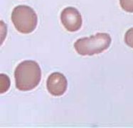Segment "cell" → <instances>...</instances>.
<instances>
[{
  "instance_id": "52a82bcc",
  "label": "cell",
  "mask_w": 133,
  "mask_h": 128,
  "mask_svg": "<svg viewBox=\"0 0 133 128\" xmlns=\"http://www.w3.org/2000/svg\"><path fill=\"white\" fill-rule=\"evenodd\" d=\"M125 42L128 46L133 48V27L129 29L125 33Z\"/></svg>"
},
{
  "instance_id": "8992f818",
  "label": "cell",
  "mask_w": 133,
  "mask_h": 128,
  "mask_svg": "<svg viewBox=\"0 0 133 128\" xmlns=\"http://www.w3.org/2000/svg\"><path fill=\"white\" fill-rule=\"evenodd\" d=\"M119 4L123 10L133 13V0H119Z\"/></svg>"
},
{
  "instance_id": "3957f363",
  "label": "cell",
  "mask_w": 133,
  "mask_h": 128,
  "mask_svg": "<svg viewBox=\"0 0 133 128\" xmlns=\"http://www.w3.org/2000/svg\"><path fill=\"white\" fill-rule=\"evenodd\" d=\"M11 21L19 32L29 34L36 28L38 17L31 7L26 5H19L12 11Z\"/></svg>"
},
{
  "instance_id": "7a4b0ae2",
  "label": "cell",
  "mask_w": 133,
  "mask_h": 128,
  "mask_svg": "<svg viewBox=\"0 0 133 128\" xmlns=\"http://www.w3.org/2000/svg\"><path fill=\"white\" fill-rule=\"evenodd\" d=\"M112 39L107 33H98L78 39L74 43L76 52L82 56H91L103 52L110 46Z\"/></svg>"
},
{
  "instance_id": "277c9868",
  "label": "cell",
  "mask_w": 133,
  "mask_h": 128,
  "mask_svg": "<svg viewBox=\"0 0 133 128\" xmlns=\"http://www.w3.org/2000/svg\"><path fill=\"white\" fill-rule=\"evenodd\" d=\"M61 20L65 30L71 32L78 31L83 24L81 14L77 9L73 7H66L61 11Z\"/></svg>"
},
{
  "instance_id": "6da1fadb",
  "label": "cell",
  "mask_w": 133,
  "mask_h": 128,
  "mask_svg": "<svg viewBox=\"0 0 133 128\" xmlns=\"http://www.w3.org/2000/svg\"><path fill=\"white\" fill-rule=\"evenodd\" d=\"M16 87L20 91H30L37 87L41 81V70L35 61L26 60L19 64L14 71Z\"/></svg>"
},
{
  "instance_id": "5b68a950",
  "label": "cell",
  "mask_w": 133,
  "mask_h": 128,
  "mask_svg": "<svg viewBox=\"0 0 133 128\" xmlns=\"http://www.w3.org/2000/svg\"><path fill=\"white\" fill-rule=\"evenodd\" d=\"M67 79L63 74L54 72L47 79L46 87L49 92L55 97L62 96L67 90Z\"/></svg>"
}]
</instances>
